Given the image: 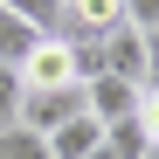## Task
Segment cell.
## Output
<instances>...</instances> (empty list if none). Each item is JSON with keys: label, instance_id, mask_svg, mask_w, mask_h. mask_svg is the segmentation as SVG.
Masks as SVG:
<instances>
[{"label": "cell", "instance_id": "6da1fadb", "mask_svg": "<svg viewBox=\"0 0 159 159\" xmlns=\"http://www.w3.org/2000/svg\"><path fill=\"white\" fill-rule=\"evenodd\" d=\"M62 118H83V83H62V90H28V83H21V111H14L21 131L48 139Z\"/></svg>", "mask_w": 159, "mask_h": 159}, {"label": "cell", "instance_id": "7a4b0ae2", "mask_svg": "<svg viewBox=\"0 0 159 159\" xmlns=\"http://www.w3.org/2000/svg\"><path fill=\"white\" fill-rule=\"evenodd\" d=\"M83 111H90L97 125H118V118L152 111V90H145V83H118V76H90V83H83Z\"/></svg>", "mask_w": 159, "mask_h": 159}, {"label": "cell", "instance_id": "3957f363", "mask_svg": "<svg viewBox=\"0 0 159 159\" xmlns=\"http://www.w3.org/2000/svg\"><path fill=\"white\" fill-rule=\"evenodd\" d=\"M21 83H28V90H62V83H76V69H69V42H62V35L35 42V56L21 62Z\"/></svg>", "mask_w": 159, "mask_h": 159}, {"label": "cell", "instance_id": "277c9868", "mask_svg": "<svg viewBox=\"0 0 159 159\" xmlns=\"http://www.w3.org/2000/svg\"><path fill=\"white\" fill-rule=\"evenodd\" d=\"M97 139H104V125H97V118L83 111V118H62V125L48 131L42 145H48V159H83V152H90Z\"/></svg>", "mask_w": 159, "mask_h": 159}, {"label": "cell", "instance_id": "5b68a950", "mask_svg": "<svg viewBox=\"0 0 159 159\" xmlns=\"http://www.w3.org/2000/svg\"><path fill=\"white\" fill-rule=\"evenodd\" d=\"M104 145H111V159H152V111L104 125Z\"/></svg>", "mask_w": 159, "mask_h": 159}, {"label": "cell", "instance_id": "8992f818", "mask_svg": "<svg viewBox=\"0 0 159 159\" xmlns=\"http://www.w3.org/2000/svg\"><path fill=\"white\" fill-rule=\"evenodd\" d=\"M35 42H48V35H35L21 14H7V7H0V62H7V69H21V62L35 56Z\"/></svg>", "mask_w": 159, "mask_h": 159}, {"label": "cell", "instance_id": "52a82bcc", "mask_svg": "<svg viewBox=\"0 0 159 159\" xmlns=\"http://www.w3.org/2000/svg\"><path fill=\"white\" fill-rule=\"evenodd\" d=\"M7 14H21L35 35H62V0H0Z\"/></svg>", "mask_w": 159, "mask_h": 159}, {"label": "cell", "instance_id": "ba28073f", "mask_svg": "<svg viewBox=\"0 0 159 159\" xmlns=\"http://www.w3.org/2000/svg\"><path fill=\"white\" fill-rule=\"evenodd\" d=\"M0 159H48V145L35 139V131H21V125H7V131H0Z\"/></svg>", "mask_w": 159, "mask_h": 159}, {"label": "cell", "instance_id": "9c48e42d", "mask_svg": "<svg viewBox=\"0 0 159 159\" xmlns=\"http://www.w3.org/2000/svg\"><path fill=\"white\" fill-rule=\"evenodd\" d=\"M14 111H21V69H7V62H0V131L14 125Z\"/></svg>", "mask_w": 159, "mask_h": 159}]
</instances>
